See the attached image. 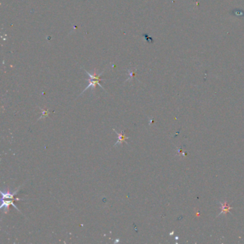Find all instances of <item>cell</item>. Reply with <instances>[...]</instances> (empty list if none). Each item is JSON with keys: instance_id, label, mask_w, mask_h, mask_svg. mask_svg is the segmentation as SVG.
<instances>
[{"instance_id": "8992f818", "label": "cell", "mask_w": 244, "mask_h": 244, "mask_svg": "<svg viewBox=\"0 0 244 244\" xmlns=\"http://www.w3.org/2000/svg\"><path fill=\"white\" fill-rule=\"evenodd\" d=\"M39 109H40V110L42 111V115L40 116V117H39V119H38L37 120H41V119H42L43 117H47L48 116V115H49V109H42L40 107H39Z\"/></svg>"}, {"instance_id": "6da1fadb", "label": "cell", "mask_w": 244, "mask_h": 244, "mask_svg": "<svg viewBox=\"0 0 244 244\" xmlns=\"http://www.w3.org/2000/svg\"><path fill=\"white\" fill-rule=\"evenodd\" d=\"M85 70V71L87 73L88 75H89V79L88 80V82H89V85H88L87 87H85V89H84L83 91H82V93L80 94V95H79L78 97H80V95H82V94H83L84 92H85V91L87 90V89H89V88H90V87H92V89H93V90H95V87H96L97 85H99V86L101 88H102V89H103L105 91V88H104L103 87H102V85L100 84V82L102 81V79L100 78V76H101V75L103 73V72H102V73H101L100 74H98V73H97V72H96V70H94V73H92V74H90V73H88L87 71H86V70Z\"/></svg>"}, {"instance_id": "277c9868", "label": "cell", "mask_w": 244, "mask_h": 244, "mask_svg": "<svg viewBox=\"0 0 244 244\" xmlns=\"http://www.w3.org/2000/svg\"><path fill=\"white\" fill-rule=\"evenodd\" d=\"M113 131L115 132V133H116V134L118 136V140H117V142L115 143L114 146H115V145H118V144H120V145H122V144L123 143V142H126V144H127V142H126V140H127V139H129V137H127L126 136H125L124 135V130H122L121 133H118L117 131H116L115 129H113Z\"/></svg>"}, {"instance_id": "3957f363", "label": "cell", "mask_w": 244, "mask_h": 244, "mask_svg": "<svg viewBox=\"0 0 244 244\" xmlns=\"http://www.w3.org/2000/svg\"><path fill=\"white\" fill-rule=\"evenodd\" d=\"M21 187V186H20ZM20 187L18 188V189H17V190H15V191H14L13 192H11L9 191V189H7V190L5 191V192H4V191L1 190V199H4V200H9V199H14V196L16 195V194L18 192L19 190H20Z\"/></svg>"}, {"instance_id": "52a82bcc", "label": "cell", "mask_w": 244, "mask_h": 244, "mask_svg": "<svg viewBox=\"0 0 244 244\" xmlns=\"http://www.w3.org/2000/svg\"><path fill=\"white\" fill-rule=\"evenodd\" d=\"M128 73H129V75H130V77H129V79H127V80H131V79H133V77H134V75H135V73H134V70H128Z\"/></svg>"}, {"instance_id": "7a4b0ae2", "label": "cell", "mask_w": 244, "mask_h": 244, "mask_svg": "<svg viewBox=\"0 0 244 244\" xmlns=\"http://www.w3.org/2000/svg\"><path fill=\"white\" fill-rule=\"evenodd\" d=\"M21 199L20 198H16V199H9V200H4L1 199V205H0V208L1 209H3L4 214H7V213L9 211V206L10 205H13L19 212H20V210L17 208V206H16L14 204V201H20ZM21 213V212H20Z\"/></svg>"}, {"instance_id": "5b68a950", "label": "cell", "mask_w": 244, "mask_h": 244, "mask_svg": "<svg viewBox=\"0 0 244 244\" xmlns=\"http://www.w3.org/2000/svg\"><path fill=\"white\" fill-rule=\"evenodd\" d=\"M220 206H221V211L219 214V216L220 214H226L228 213H229L230 211V210L232 209V207L229 206L228 204L226 202L224 203H220Z\"/></svg>"}]
</instances>
